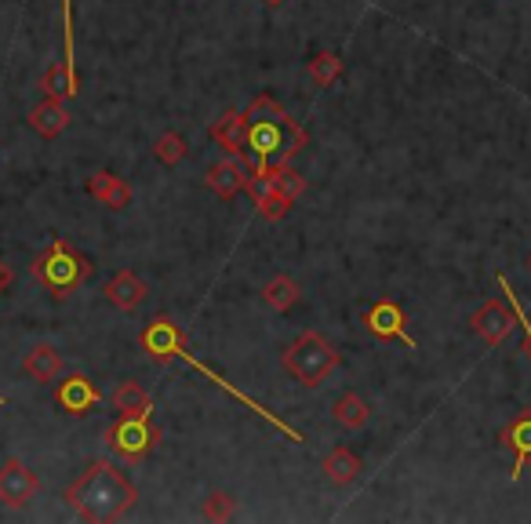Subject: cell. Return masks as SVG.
<instances>
[{
    "label": "cell",
    "instance_id": "cell-4",
    "mask_svg": "<svg viewBox=\"0 0 531 524\" xmlns=\"http://www.w3.org/2000/svg\"><path fill=\"white\" fill-rule=\"evenodd\" d=\"M33 277H37L55 299H66V295L77 292V288L91 277V259L77 252L70 241L55 237V241L33 259Z\"/></svg>",
    "mask_w": 531,
    "mask_h": 524
},
{
    "label": "cell",
    "instance_id": "cell-9",
    "mask_svg": "<svg viewBox=\"0 0 531 524\" xmlns=\"http://www.w3.org/2000/svg\"><path fill=\"white\" fill-rule=\"evenodd\" d=\"M37 492H41V481L22 459H8L0 466V503L8 510H22Z\"/></svg>",
    "mask_w": 531,
    "mask_h": 524
},
{
    "label": "cell",
    "instance_id": "cell-22",
    "mask_svg": "<svg viewBox=\"0 0 531 524\" xmlns=\"http://www.w3.org/2000/svg\"><path fill=\"white\" fill-rule=\"evenodd\" d=\"M262 299H266V303H270L277 313H288L291 306L302 299V292H299V284L291 281L288 273H277L273 281H266V288H262Z\"/></svg>",
    "mask_w": 531,
    "mask_h": 524
},
{
    "label": "cell",
    "instance_id": "cell-11",
    "mask_svg": "<svg viewBox=\"0 0 531 524\" xmlns=\"http://www.w3.org/2000/svg\"><path fill=\"white\" fill-rule=\"evenodd\" d=\"M499 444L513 452L510 477H513V481H521L524 470H528V463H531V408H524L521 415H513L510 423L502 426V430H499Z\"/></svg>",
    "mask_w": 531,
    "mask_h": 524
},
{
    "label": "cell",
    "instance_id": "cell-21",
    "mask_svg": "<svg viewBox=\"0 0 531 524\" xmlns=\"http://www.w3.org/2000/svg\"><path fill=\"white\" fill-rule=\"evenodd\" d=\"M113 408L121 415H146V412H153V401H150V393L142 390V383L124 379V383L113 390Z\"/></svg>",
    "mask_w": 531,
    "mask_h": 524
},
{
    "label": "cell",
    "instance_id": "cell-12",
    "mask_svg": "<svg viewBox=\"0 0 531 524\" xmlns=\"http://www.w3.org/2000/svg\"><path fill=\"white\" fill-rule=\"evenodd\" d=\"M99 401L102 393L88 375H66L59 383V390H55V404L66 415H88L91 408H99Z\"/></svg>",
    "mask_w": 531,
    "mask_h": 524
},
{
    "label": "cell",
    "instance_id": "cell-24",
    "mask_svg": "<svg viewBox=\"0 0 531 524\" xmlns=\"http://www.w3.org/2000/svg\"><path fill=\"white\" fill-rule=\"evenodd\" d=\"M306 70H310V77L321 84V88H331V84L342 77V70H346V66H342V59L335 55V51H317V55L306 62Z\"/></svg>",
    "mask_w": 531,
    "mask_h": 524
},
{
    "label": "cell",
    "instance_id": "cell-3",
    "mask_svg": "<svg viewBox=\"0 0 531 524\" xmlns=\"http://www.w3.org/2000/svg\"><path fill=\"white\" fill-rule=\"evenodd\" d=\"M139 343H142V350L150 353V361H153V364L186 361V364H190V368H193V372H201L204 379H211V383H215V386H222V390L230 393L233 401L248 404L251 412L259 415V419H266V423H270L273 430H281V434H288L295 444L306 441V437H302L299 430H291V426H288V423H281V419H277V415H273V412H266V408H262L259 401H251L248 393H241V390H237V386L226 383V379H222V375L215 372V368H208V364H204V361H197V357H193V353L186 350V343H182V328H179V324H175V321H171V317H153V321L146 324V332H142Z\"/></svg>",
    "mask_w": 531,
    "mask_h": 524
},
{
    "label": "cell",
    "instance_id": "cell-28",
    "mask_svg": "<svg viewBox=\"0 0 531 524\" xmlns=\"http://www.w3.org/2000/svg\"><path fill=\"white\" fill-rule=\"evenodd\" d=\"M11 281H15V273H11V266H8V262L0 259V295L8 292V288H11Z\"/></svg>",
    "mask_w": 531,
    "mask_h": 524
},
{
    "label": "cell",
    "instance_id": "cell-26",
    "mask_svg": "<svg viewBox=\"0 0 531 524\" xmlns=\"http://www.w3.org/2000/svg\"><path fill=\"white\" fill-rule=\"evenodd\" d=\"M273 182H277V193H281L284 201H299L302 193H306V179H302V172H295L291 164H284V168H277L273 172Z\"/></svg>",
    "mask_w": 531,
    "mask_h": 524
},
{
    "label": "cell",
    "instance_id": "cell-13",
    "mask_svg": "<svg viewBox=\"0 0 531 524\" xmlns=\"http://www.w3.org/2000/svg\"><path fill=\"white\" fill-rule=\"evenodd\" d=\"M102 295H106V303H110V306L131 313V310H139V306L146 303L150 288H146V281H142L135 270H121V273H113L110 281H106Z\"/></svg>",
    "mask_w": 531,
    "mask_h": 524
},
{
    "label": "cell",
    "instance_id": "cell-7",
    "mask_svg": "<svg viewBox=\"0 0 531 524\" xmlns=\"http://www.w3.org/2000/svg\"><path fill=\"white\" fill-rule=\"evenodd\" d=\"M364 328L375 339H382V343H404L408 350H419V343L408 335V313H404L401 303H393V299H375L364 310Z\"/></svg>",
    "mask_w": 531,
    "mask_h": 524
},
{
    "label": "cell",
    "instance_id": "cell-23",
    "mask_svg": "<svg viewBox=\"0 0 531 524\" xmlns=\"http://www.w3.org/2000/svg\"><path fill=\"white\" fill-rule=\"evenodd\" d=\"M331 415L346 430H361L368 423V401H364L361 393H342L339 401H335V408H331Z\"/></svg>",
    "mask_w": 531,
    "mask_h": 524
},
{
    "label": "cell",
    "instance_id": "cell-25",
    "mask_svg": "<svg viewBox=\"0 0 531 524\" xmlns=\"http://www.w3.org/2000/svg\"><path fill=\"white\" fill-rule=\"evenodd\" d=\"M186 150H190V146H186V139H182L179 131H164L161 139L153 142V157H157L164 168H175V164L186 157Z\"/></svg>",
    "mask_w": 531,
    "mask_h": 524
},
{
    "label": "cell",
    "instance_id": "cell-20",
    "mask_svg": "<svg viewBox=\"0 0 531 524\" xmlns=\"http://www.w3.org/2000/svg\"><path fill=\"white\" fill-rule=\"evenodd\" d=\"M41 88L48 91V95H55V99H73L77 95V66H70V62H51L48 73H44Z\"/></svg>",
    "mask_w": 531,
    "mask_h": 524
},
{
    "label": "cell",
    "instance_id": "cell-17",
    "mask_svg": "<svg viewBox=\"0 0 531 524\" xmlns=\"http://www.w3.org/2000/svg\"><path fill=\"white\" fill-rule=\"evenodd\" d=\"M208 135L219 142L226 153H244L248 150V121H244L241 110H226L219 121L211 124Z\"/></svg>",
    "mask_w": 531,
    "mask_h": 524
},
{
    "label": "cell",
    "instance_id": "cell-19",
    "mask_svg": "<svg viewBox=\"0 0 531 524\" xmlns=\"http://www.w3.org/2000/svg\"><path fill=\"white\" fill-rule=\"evenodd\" d=\"M321 470L331 484H353L361 477V459H357L350 448H331V452L324 455Z\"/></svg>",
    "mask_w": 531,
    "mask_h": 524
},
{
    "label": "cell",
    "instance_id": "cell-14",
    "mask_svg": "<svg viewBox=\"0 0 531 524\" xmlns=\"http://www.w3.org/2000/svg\"><path fill=\"white\" fill-rule=\"evenodd\" d=\"M248 193L255 197V208L266 222H281L288 215L291 201H284L281 193H277V182H273V172H255L251 168V179H248Z\"/></svg>",
    "mask_w": 531,
    "mask_h": 524
},
{
    "label": "cell",
    "instance_id": "cell-8",
    "mask_svg": "<svg viewBox=\"0 0 531 524\" xmlns=\"http://www.w3.org/2000/svg\"><path fill=\"white\" fill-rule=\"evenodd\" d=\"M248 179H251V161L244 153H226V161L211 164L204 182H208V190L222 201H233L241 190H248Z\"/></svg>",
    "mask_w": 531,
    "mask_h": 524
},
{
    "label": "cell",
    "instance_id": "cell-31",
    "mask_svg": "<svg viewBox=\"0 0 531 524\" xmlns=\"http://www.w3.org/2000/svg\"><path fill=\"white\" fill-rule=\"evenodd\" d=\"M4 404H8V401H4V397H0V408H4Z\"/></svg>",
    "mask_w": 531,
    "mask_h": 524
},
{
    "label": "cell",
    "instance_id": "cell-15",
    "mask_svg": "<svg viewBox=\"0 0 531 524\" xmlns=\"http://www.w3.org/2000/svg\"><path fill=\"white\" fill-rule=\"evenodd\" d=\"M88 193L95 197L99 204H106L110 212H124L131 204V186H128V179H121V175H113V172H95V175H88Z\"/></svg>",
    "mask_w": 531,
    "mask_h": 524
},
{
    "label": "cell",
    "instance_id": "cell-18",
    "mask_svg": "<svg viewBox=\"0 0 531 524\" xmlns=\"http://www.w3.org/2000/svg\"><path fill=\"white\" fill-rule=\"evenodd\" d=\"M22 372L30 375V379H37V383H55L62 375V353L51 343L33 346V350L26 353V361H22Z\"/></svg>",
    "mask_w": 531,
    "mask_h": 524
},
{
    "label": "cell",
    "instance_id": "cell-27",
    "mask_svg": "<svg viewBox=\"0 0 531 524\" xmlns=\"http://www.w3.org/2000/svg\"><path fill=\"white\" fill-rule=\"evenodd\" d=\"M201 514H204V521H230L233 517V495L211 492L208 499H204Z\"/></svg>",
    "mask_w": 531,
    "mask_h": 524
},
{
    "label": "cell",
    "instance_id": "cell-10",
    "mask_svg": "<svg viewBox=\"0 0 531 524\" xmlns=\"http://www.w3.org/2000/svg\"><path fill=\"white\" fill-rule=\"evenodd\" d=\"M513 324H517V317H513L510 299H506V303H502V299H488V303L470 317L473 335L488 346H499L502 339L513 332Z\"/></svg>",
    "mask_w": 531,
    "mask_h": 524
},
{
    "label": "cell",
    "instance_id": "cell-16",
    "mask_svg": "<svg viewBox=\"0 0 531 524\" xmlns=\"http://www.w3.org/2000/svg\"><path fill=\"white\" fill-rule=\"evenodd\" d=\"M30 128L37 131V135H44V139L62 135V131L70 128V110H66V102L55 99V95H48L44 102H37V106L30 110Z\"/></svg>",
    "mask_w": 531,
    "mask_h": 524
},
{
    "label": "cell",
    "instance_id": "cell-6",
    "mask_svg": "<svg viewBox=\"0 0 531 524\" xmlns=\"http://www.w3.org/2000/svg\"><path fill=\"white\" fill-rule=\"evenodd\" d=\"M150 415H121L117 423L106 430V444H110L113 455H121V459H128V463H142L146 455L157 448V441H161V430L150 423Z\"/></svg>",
    "mask_w": 531,
    "mask_h": 524
},
{
    "label": "cell",
    "instance_id": "cell-30",
    "mask_svg": "<svg viewBox=\"0 0 531 524\" xmlns=\"http://www.w3.org/2000/svg\"><path fill=\"white\" fill-rule=\"evenodd\" d=\"M524 270H528V277H531V252H528V259H524Z\"/></svg>",
    "mask_w": 531,
    "mask_h": 524
},
{
    "label": "cell",
    "instance_id": "cell-5",
    "mask_svg": "<svg viewBox=\"0 0 531 524\" xmlns=\"http://www.w3.org/2000/svg\"><path fill=\"white\" fill-rule=\"evenodd\" d=\"M284 372L302 386H321L335 368H339V350L324 339L321 332H302L295 343L284 346L281 353Z\"/></svg>",
    "mask_w": 531,
    "mask_h": 524
},
{
    "label": "cell",
    "instance_id": "cell-29",
    "mask_svg": "<svg viewBox=\"0 0 531 524\" xmlns=\"http://www.w3.org/2000/svg\"><path fill=\"white\" fill-rule=\"evenodd\" d=\"M262 4H270V8H281V4H288V0H262Z\"/></svg>",
    "mask_w": 531,
    "mask_h": 524
},
{
    "label": "cell",
    "instance_id": "cell-1",
    "mask_svg": "<svg viewBox=\"0 0 531 524\" xmlns=\"http://www.w3.org/2000/svg\"><path fill=\"white\" fill-rule=\"evenodd\" d=\"M244 121H248V150L255 157L251 164L255 172H277L310 146L306 128L273 95H255L244 110Z\"/></svg>",
    "mask_w": 531,
    "mask_h": 524
},
{
    "label": "cell",
    "instance_id": "cell-2",
    "mask_svg": "<svg viewBox=\"0 0 531 524\" xmlns=\"http://www.w3.org/2000/svg\"><path fill=\"white\" fill-rule=\"evenodd\" d=\"M139 499V488L128 481V477L117 470L113 463L99 459V463H91L77 481L66 488V503L77 517L84 521H121L128 514L131 506Z\"/></svg>",
    "mask_w": 531,
    "mask_h": 524
}]
</instances>
